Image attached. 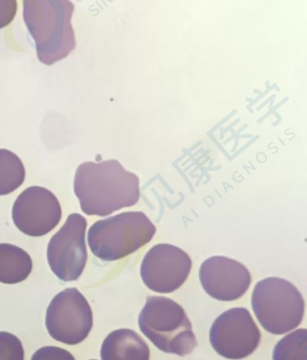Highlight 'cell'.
<instances>
[{
    "instance_id": "3",
    "label": "cell",
    "mask_w": 307,
    "mask_h": 360,
    "mask_svg": "<svg viewBox=\"0 0 307 360\" xmlns=\"http://www.w3.org/2000/svg\"><path fill=\"white\" fill-rule=\"evenodd\" d=\"M138 323L144 336L168 354L185 356L198 346L185 310L173 299L147 297Z\"/></svg>"
},
{
    "instance_id": "14",
    "label": "cell",
    "mask_w": 307,
    "mask_h": 360,
    "mask_svg": "<svg viewBox=\"0 0 307 360\" xmlns=\"http://www.w3.org/2000/svg\"><path fill=\"white\" fill-rule=\"evenodd\" d=\"M25 179L22 160L11 150L0 149V195L17 191Z\"/></svg>"
},
{
    "instance_id": "17",
    "label": "cell",
    "mask_w": 307,
    "mask_h": 360,
    "mask_svg": "<svg viewBox=\"0 0 307 360\" xmlns=\"http://www.w3.org/2000/svg\"><path fill=\"white\" fill-rule=\"evenodd\" d=\"M31 360H76L72 353L59 347L47 346L35 352Z\"/></svg>"
},
{
    "instance_id": "9",
    "label": "cell",
    "mask_w": 307,
    "mask_h": 360,
    "mask_svg": "<svg viewBox=\"0 0 307 360\" xmlns=\"http://www.w3.org/2000/svg\"><path fill=\"white\" fill-rule=\"evenodd\" d=\"M192 269L189 254L171 244L151 248L141 265V278L150 290L170 294L182 287Z\"/></svg>"
},
{
    "instance_id": "13",
    "label": "cell",
    "mask_w": 307,
    "mask_h": 360,
    "mask_svg": "<svg viewBox=\"0 0 307 360\" xmlns=\"http://www.w3.org/2000/svg\"><path fill=\"white\" fill-rule=\"evenodd\" d=\"M33 262L30 255L18 246L0 243V282L18 284L30 276Z\"/></svg>"
},
{
    "instance_id": "1",
    "label": "cell",
    "mask_w": 307,
    "mask_h": 360,
    "mask_svg": "<svg viewBox=\"0 0 307 360\" xmlns=\"http://www.w3.org/2000/svg\"><path fill=\"white\" fill-rule=\"evenodd\" d=\"M74 192L84 214L108 217L140 200V179L116 160L84 162L76 170Z\"/></svg>"
},
{
    "instance_id": "12",
    "label": "cell",
    "mask_w": 307,
    "mask_h": 360,
    "mask_svg": "<svg viewBox=\"0 0 307 360\" xmlns=\"http://www.w3.org/2000/svg\"><path fill=\"white\" fill-rule=\"evenodd\" d=\"M100 356L102 360H150V349L134 330L119 329L106 336Z\"/></svg>"
},
{
    "instance_id": "5",
    "label": "cell",
    "mask_w": 307,
    "mask_h": 360,
    "mask_svg": "<svg viewBox=\"0 0 307 360\" xmlns=\"http://www.w3.org/2000/svg\"><path fill=\"white\" fill-rule=\"evenodd\" d=\"M251 307L258 323L268 333L282 335L302 323L305 301L295 285L280 278L258 282L251 295Z\"/></svg>"
},
{
    "instance_id": "7",
    "label": "cell",
    "mask_w": 307,
    "mask_h": 360,
    "mask_svg": "<svg viewBox=\"0 0 307 360\" xmlns=\"http://www.w3.org/2000/svg\"><path fill=\"white\" fill-rule=\"evenodd\" d=\"M87 225L88 223L82 215L70 214L65 224L48 244V263L51 271L61 281H75L82 275L88 262L85 240Z\"/></svg>"
},
{
    "instance_id": "8",
    "label": "cell",
    "mask_w": 307,
    "mask_h": 360,
    "mask_svg": "<svg viewBox=\"0 0 307 360\" xmlns=\"http://www.w3.org/2000/svg\"><path fill=\"white\" fill-rule=\"evenodd\" d=\"M210 343L220 356L242 359L260 345L261 333L250 311L232 308L216 318L209 333Z\"/></svg>"
},
{
    "instance_id": "11",
    "label": "cell",
    "mask_w": 307,
    "mask_h": 360,
    "mask_svg": "<svg viewBox=\"0 0 307 360\" xmlns=\"http://www.w3.org/2000/svg\"><path fill=\"white\" fill-rule=\"evenodd\" d=\"M199 279L203 290L218 301L231 302L244 297L251 284L246 266L227 257H211L203 262Z\"/></svg>"
},
{
    "instance_id": "10",
    "label": "cell",
    "mask_w": 307,
    "mask_h": 360,
    "mask_svg": "<svg viewBox=\"0 0 307 360\" xmlns=\"http://www.w3.org/2000/svg\"><path fill=\"white\" fill-rule=\"evenodd\" d=\"M61 207L54 193L42 186H31L23 191L13 205V221L23 233L41 237L59 224Z\"/></svg>"
},
{
    "instance_id": "2",
    "label": "cell",
    "mask_w": 307,
    "mask_h": 360,
    "mask_svg": "<svg viewBox=\"0 0 307 360\" xmlns=\"http://www.w3.org/2000/svg\"><path fill=\"white\" fill-rule=\"evenodd\" d=\"M74 5L69 0H25L24 19L35 41L38 59L51 66L75 49L72 18Z\"/></svg>"
},
{
    "instance_id": "18",
    "label": "cell",
    "mask_w": 307,
    "mask_h": 360,
    "mask_svg": "<svg viewBox=\"0 0 307 360\" xmlns=\"http://www.w3.org/2000/svg\"><path fill=\"white\" fill-rule=\"evenodd\" d=\"M18 11L15 0H0V29L8 27L14 20Z\"/></svg>"
},
{
    "instance_id": "6",
    "label": "cell",
    "mask_w": 307,
    "mask_h": 360,
    "mask_svg": "<svg viewBox=\"0 0 307 360\" xmlns=\"http://www.w3.org/2000/svg\"><path fill=\"white\" fill-rule=\"evenodd\" d=\"M45 326L54 340L67 345H77L92 332V307L76 288H66L51 300L47 308Z\"/></svg>"
},
{
    "instance_id": "4",
    "label": "cell",
    "mask_w": 307,
    "mask_h": 360,
    "mask_svg": "<svg viewBox=\"0 0 307 360\" xmlns=\"http://www.w3.org/2000/svg\"><path fill=\"white\" fill-rule=\"evenodd\" d=\"M156 227L143 212H125L93 224L88 233L90 250L103 262H116L146 245Z\"/></svg>"
},
{
    "instance_id": "19",
    "label": "cell",
    "mask_w": 307,
    "mask_h": 360,
    "mask_svg": "<svg viewBox=\"0 0 307 360\" xmlns=\"http://www.w3.org/2000/svg\"><path fill=\"white\" fill-rule=\"evenodd\" d=\"M90 360H96V359H90Z\"/></svg>"
},
{
    "instance_id": "15",
    "label": "cell",
    "mask_w": 307,
    "mask_h": 360,
    "mask_svg": "<svg viewBox=\"0 0 307 360\" xmlns=\"http://www.w3.org/2000/svg\"><path fill=\"white\" fill-rule=\"evenodd\" d=\"M273 360H307V330L291 333L275 346Z\"/></svg>"
},
{
    "instance_id": "16",
    "label": "cell",
    "mask_w": 307,
    "mask_h": 360,
    "mask_svg": "<svg viewBox=\"0 0 307 360\" xmlns=\"http://www.w3.org/2000/svg\"><path fill=\"white\" fill-rule=\"evenodd\" d=\"M0 360H25L24 347L14 334L0 332Z\"/></svg>"
}]
</instances>
